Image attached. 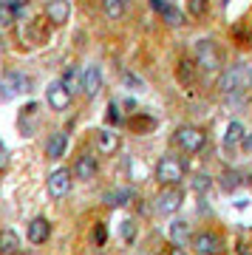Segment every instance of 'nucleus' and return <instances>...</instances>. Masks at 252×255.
I'll return each instance as SVG.
<instances>
[{"label": "nucleus", "mask_w": 252, "mask_h": 255, "mask_svg": "<svg viewBox=\"0 0 252 255\" xmlns=\"http://www.w3.org/2000/svg\"><path fill=\"white\" fill-rule=\"evenodd\" d=\"M198 77V65L196 60H187V57H181L179 63H176V80L181 82V85H193Z\"/></svg>", "instance_id": "obj_18"}, {"label": "nucleus", "mask_w": 252, "mask_h": 255, "mask_svg": "<svg viewBox=\"0 0 252 255\" xmlns=\"http://www.w3.org/2000/svg\"><path fill=\"white\" fill-rule=\"evenodd\" d=\"M184 162L179 156H162L159 164H156V182L162 187H179L181 179H184Z\"/></svg>", "instance_id": "obj_3"}, {"label": "nucleus", "mask_w": 252, "mask_h": 255, "mask_svg": "<svg viewBox=\"0 0 252 255\" xmlns=\"http://www.w3.org/2000/svg\"><path fill=\"white\" fill-rule=\"evenodd\" d=\"M17 14H20V11H14V9H3V6H0V26H11V23L17 20Z\"/></svg>", "instance_id": "obj_27"}, {"label": "nucleus", "mask_w": 252, "mask_h": 255, "mask_svg": "<svg viewBox=\"0 0 252 255\" xmlns=\"http://www.w3.org/2000/svg\"><path fill=\"white\" fill-rule=\"evenodd\" d=\"M45 17L51 20L54 26L68 23V17H71V3L68 0H48L45 3Z\"/></svg>", "instance_id": "obj_13"}, {"label": "nucleus", "mask_w": 252, "mask_h": 255, "mask_svg": "<svg viewBox=\"0 0 252 255\" xmlns=\"http://www.w3.org/2000/svg\"><path fill=\"white\" fill-rule=\"evenodd\" d=\"M20 236L14 230H0V255H17Z\"/></svg>", "instance_id": "obj_19"}, {"label": "nucleus", "mask_w": 252, "mask_h": 255, "mask_svg": "<svg viewBox=\"0 0 252 255\" xmlns=\"http://www.w3.org/2000/svg\"><path fill=\"white\" fill-rule=\"evenodd\" d=\"M3 167H6V147L0 145V170H3Z\"/></svg>", "instance_id": "obj_36"}, {"label": "nucleus", "mask_w": 252, "mask_h": 255, "mask_svg": "<svg viewBox=\"0 0 252 255\" xmlns=\"http://www.w3.org/2000/svg\"><path fill=\"white\" fill-rule=\"evenodd\" d=\"M170 255H187V253H184V247H173Z\"/></svg>", "instance_id": "obj_37"}, {"label": "nucleus", "mask_w": 252, "mask_h": 255, "mask_svg": "<svg viewBox=\"0 0 252 255\" xmlns=\"http://www.w3.org/2000/svg\"><path fill=\"white\" fill-rule=\"evenodd\" d=\"M105 241H108V230H105V224H97L94 227V244L105 247Z\"/></svg>", "instance_id": "obj_28"}, {"label": "nucleus", "mask_w": 252, "mask_h": 255, "mask_svg": "<svg viewBox=\"0 0 252 255\" xmlns=\"http://www.w3.org/2000/svg\"><path fill=\"white\" fill-rule=\"evenodd\" d=\"M127 11V0H102V14L108 20H122Z\"/></svg>", "instance_id": "obj_20"}, {"label": "nucleus", "mask_w": 252, "mask_h": 255, "mask_svg": "<svg viewBox=\"0 0 252 255\" xmlns=\"http://www.w3.org/2000/svg\"><path fill=\"white\" fill-rule=\"evenodd\" d=\"M244 136H247L244 122L241 119H233V122H227V130H224V136H221V142H224V147H235L244 142Z\"/></svg>", "instance_id": "obj_17"}, {"label": "nucleus", "mask_w": 252, "mask_h": 255, "mask_svg": "<svg viewBox=\"0 0 252 255\" xmlns=\"http://www.w3.org/2000/svg\"><path fill=\"white\" fill-rule=\"evenodd\" d=\"M65 150H68V133L65 130H54L51 136H48V142H45V156L51 159V162H57V159H63Z\"/></svg>", "instance_id": "obj_15"}, {"label": "nucleus", "mask_w": 252, "mask_h": 255, "mask_svg": "<svg viewBox=\"0 0 252 255\" xmlns=\"http://www.w3.org/2000/svg\"><path fill=\"white\" fill-rule=\"evenodd\" d=\"M74 94L68 91L63 85V80H54L51 85H48V91H45V102H48V108L57 111V114H63V111H68V105H71Z\"/></svg>", "instance_id": "obj_6"}, {"label": "nucleus", "mask_w": 252, "mask_h": 255, "mask_svg": "<svg viewBox=\"0 0 252 255\" xmlns=\"http://www.w3.org/2000/svg\"><path fill=\"white\" fill-rule=\"evenodd\" d=\"M122 238H125V241H133L136 238V224L133 221H122Z\"/></svg>", "instance_id": "obj_30"}, {"label": "nucleus", "mask_w": 252, "mask_h": 255, "mask_svg": "<svg viewBox=\"0 0 252 255\" xmlns=\"http://www.w3.org/2000/svg\"><path fill=\"white\" fill-rule=\"evenodd\" d=\"M218 88H221V94H227V97H233V94L247 91V88H244L241 60H238V63H233V65H227V71L221 74V80H218Z\"/></svg>", "instance_id": "obj_7"}, {"label": "nucleus", "mask_w": 252, "mask_h": 255, "mask_svg": "<svg viewBox=\"0 0 252 255\" xmlns=\"http://www.w3.org/2000/svg\"><path fill=\"white\" fill-rule=\"evenodd\" d=\"M173 145L181 147L184 153H198L207 147V133L196 125H179L173 130Z\"/></svg>", "instance_id": "obj_2"}, {"label": "nucleus", "mask_w": 252, "mask_h": 255, "mask_svg": "<svg viewBox=\"0 0 252 255\" xmlns=\"http://www.w3.org/2000/svg\"><path fill=\"white\" fill-rule=\"evenodd\" d=\"M60 80H63V85L71 94H82V71H80V68H68Z\"/></svg>", "instance_id": "obj_23"}, {"label": "nucleus", "mask_w": 252, "mask_h": 255, "mask_svg": "<svg viewBox=\"0 0 252 255\" xmlns=\"http://www.w3.org/2000/svg\"><path fill=\"white\" fill-rule=\"evenodd\" d=\"M105 119H108L111 125H119V122H122V114H119V105H117V102H111V105H108V114H105Z\"/></svg>", "instance_id": "obj_29"}, {"label": "nucleus", "mask_w": 252, "mask_h": 255, "mask_svg": "<svg viewBox=\"0 0 252 255\" xmlns=\"http://www.w3.org/2000/svg\"><path fill=\"white\" fill-rule=\"evenodd\" d=\"M99 91H102V68H99V65L82 68V97L94 100Z\"/></svg>", "instance_id": "obj_10"}, {"label": "nucleus", "mask_w": 252, "mask_h": 255, "mask_svg": "<svg viewBox=\"0 0 252 255\" xmlns=\"http://www.w3.org/2000/svg\"><path fill=\"white\" fill-rule=\"evenodd\" d=\"M125 82H127V85H133L136 91L142 88V80H139V77H133V74H125Z\"/></svg>", "instance_id": "obj_34"}, {"label": "nucleus", "mask_w": 252, "mask_h": 255, "mask_svg": "<svg viewBox=\"0 0 252 255\" xmlns=\"http://www.w3.org/2000/svg\"><path fill=\"white\" fill-rule=\"evenodd\" d=\"M97 170H99V164H97V156L94 153H82L71 167L74 179H80V182H91V179L97 176Z\"/></svg>", "instance_id": "obj_11"}, {"label": "nucleus", "mask_w": 252, "mask_h": 255, "mask_svg": "<svg viewBox=\"0 0 252 255\" xmlns=\"http://www.w3.org/2000/svg\"><path fill=\"white\" fill-rule=\"evenodd\" d=\"M184 204V190L181 187H162L153 199V210L159 216H176Z\"/></svg>", "instance_id": "obj_4"}, {"label": "nucleus", "mask_w": 252, "mask_h": 255, "mask_svg": "<svg viewBox=\"0 0 252 255\" xmlns=\"http://www.w3.org/2000/svg\"><path fill=\"white\" fill-rule=\"evenodd\" d=\"M167 233H170V241L176 247H184V241L190 238V224H187V221H181V219H176Z\"/></svg>", "instance_id": "obj_21"}, {"label": "nucleus", "mask_w": 252, "mask_h": 255, "mask_svg": "<svg viewBox=\"0 0 252 255\" xmlns=\"http://www.w3.org/2000/svg\"><path fill=\"white\" fill-rule=\"evenodd\" d=\"M193 54H196V65H198V68H204V71H221V68H224L221 48H218L216 40H210V37H201V40H196Z\"/></svg>", "instance_id": "obj_1"}, {"label": "nucleus", "mask_w": 252, "mask_h": 255, "mask_svg": "<svg viewBox=\"0 0 252 255\" xmlns=\"http://www.w3.org/2000/svg\"><path fill=\"white\" fill-rule=\"evenodd\" d=\"M210 184H213V179H210V176H198L196 182H193V187L201 193V190H210Z\"/></svg>", "instance_id": "obj_32"}, {"label": "nucleus", "mask_w": 252, "mask_h": 255, "mask_svg": "<svg viewBox=\"0 0 252 255\" xmlns=\"http://www.w3.org/2000/svg\"><path fill=\"white\" fill-rule=\"evenodd\" d=\"M48 236H51V221L43 219V216H37V219L28 221V230H26V238L31 241L34 247L45 244L48 241Z\"/></svg>", "instance_id": "obj_12"}, {"label": "nucleus", "mask_w": 252, "mask_h": 255, "mask_svg": "<svg viewBox=\"0 0 252 255\" xmlns=\"http://www.w3.org/2000/svg\"><path fill=\"white\" fill-rule=\"evenodd\" d=\"M28 85H31V82H28V77L23 71H14V68H11V71H6V74H3V80H0V88H3V97H6V100H9V97H14V94L28 91Z\"/></svg>", "instance_id": "obj_9"}, {"label": "nucleus", "mask_w": 252, "mask_h": 255, "mask_svg": "<svg viewBox=\"0 0 252 255\" xmlns=\"http://www.w3.org/2000/svg\"><path fill=\"white\" fill-rule=\"evenodd\" d=\"M241 147H244V150H250V153H252V133H247V136H244Z\"/></svg>", "instance_id": "obj_35"}, {"label": "nucleus", "mask_w": 252, "mask_h": 255, "mask_svg": "<svg viewBox=\"0 0 252 255\" xmlns=\"http://www.w3.org/2000/svg\"><path fill=\"white\" fill-rule=\"evenodd\" d=\"M153 125L156 122L150 117H133L130 119V128H133L136 133H147V130H153Z\"/></svg>", "instance_id": "obj_26"}, {"label": "nucleus", "mask_w": 252, "mask_h": 255, "mask_svg": "<svg viewBox=\"0 0 252 255\" xmlns=\"http://www.w3.org/2000/svg\"><path fill=\"white\" fill-rule=\"evenodd\" d=\"M119 133L117 130H111V128H102V130H97V147H99V153H105V156H114L119 150Z\"/></svg>", "instance_id": "obj_16"}, {"label": "nucleus", "mask_w": 252, "mask_h": 255, "mask_svg": "<svg viewBox=\"0 0 252 255\" xmlns=\"http://www.w3.org/2000/svg\"><path fill=\"white\" fill-rule=\"evenodd\" d=\"M48 196L51 199H65L68 193H71V184H74V173L68 170V167H57V170H51V176H48Z\"/></svg>", "instance_id": "obj_5"}, {"label": "nucleus", "mask_w": 252, "mask_h": 255, "mask_svg": "<svg viewBox=\"0 0 252 255\" xmlns=\"http://www.w3.org/2000/svg\"><path fill=\"white\" fill-rule=\"evenodd\" d=\"M130 199H133V190H130V187H119V190L105 193V204H108V207H122V204H127Z\"/></svg>", "instance_id": "obj_22"}, {"label": "nucleus", "mask_w": 252, "mask_h": 255, "mask_svg": "<svg viewBox=\"0 0 252 255\" xmlns=\"http://www.w3.org/2000/svg\"><path fill=\"white\" fill-rule=\"evenodd\" d=\"M218 184H221V190L224 193H233L238 184H241V176L235 173V170H224V173L218 176Z\"/></svg>", "instance_id": "obj_24"}, {"label": "nucleus", "mask_w": 252, "mask_h": 255, "mask_svg": "<svg viewBox=\"0 0 252 255\" xmlns=\"http://www.w3.org/2000/svg\"><path fill=\"white\" fill-rule=\"evenodd\" d=\"M233 34H235V40H238V43H250V31H247V28L238 26V28L233 31Z\"/></svg>", "instance_id": "obj_33"}, {"label": "nucleus", "mask_w": 252, "mask_h": 255, "mask_svg": "<svg viewBox=\"0 0 252 255\" xmlns=\"http://www.w3.org/2000/svg\"><path fill=\"white\" fill-rule=\"evenodd\" d=\"M26 3H28V0H0V6H3V9H14V11H23Z\"/></svg>", "instance_id": "obj_31"}, {"label": "nucleus", "mask_w": 252, "mask_h": 255, "mask_svg": "<svg viewBox=\"0 0 252 255\" xmlns=\"http://www.w3.org/2000/svg\"><path fill=\"white\" fill-rule=\"evenodd\" d=\"M150 9H153L167 26H179V23H184L179 6H173V3H167V0H150Z\"/></svg>", "instance_id": "obj_14"}, {"label": "nucleus", "mask_w": 252, "mask_h": 255, "mask_svg": "<svg viewBox=\"0 0 252 255\" xmlns=\"http://www.w3.org/2000/svg\"><path fill=\"white\" fill-rule=\"evenodd\" d=\"M241 255H250V253H241Z\"/></svg>", "instance_id": "obj_38"}, {"label": "nucleus", "mask_w": 252, "mask_h": 255, "mask_svg": "<svg viewBox=\"0 0 252 255\" xmlns=\"http://www.w3.org/2000/svg\"><path fill=\"white\" fill-rule=\"evenodd\" d=\"M187 11L193 17H204L210 11V0H187Z\"/></svg>", "instance_id": "obj_25"}, {"label": "nucleus", "mask_w": 252, "mask_h": 255, "mask_svg": "<svg viewBox=\"0 0 252 255\" xmlns=\"http://www.w3.org/2000/svg\"><path fill=\"white\" fill-rule=\"evenodd\" d=\"M193 250H196L198 255H218L224 250V241H221V236L213 233V230H201V233L193 236Z\"/></svg>", "instance_id": "obj_8"}]
</instances>
